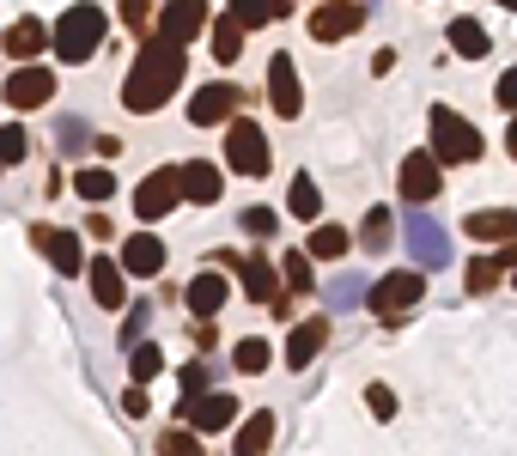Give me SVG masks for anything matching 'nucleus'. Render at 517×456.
<instances>
[{
    "instance_id": "obj_1",
    "label": "nucleus",
    "mask_w": 517,
    "mask_h": 456,
    "mask_svg": "<svg viewBox=\"0 0 517 456\" xmlns=\"http://www.w3.org/2000/svg\"><path fill=\"white\" fill-rule=\"evenodd\" d=\"M183 73H189V49L183 43H165V37H146V49L134 55L128 67V80H122V104L128 110H159L177 86H183Z\"/></svg>"
},
{
    "instance_id": "obj_2",
    "label": "nucleus",
    "mask_w": 517,
    "mask_h": 456,
    "mask_svg": "<svg viewBox=\"0 0 517 456\" xmlns=\"http://www.w3.org/2000/svg\"><path fill=\"white\" fill-rule=\"evenodd\" d=\"M432 159L438 165H475L481 159V128L463 122L451 104H432Z\"/></svg>"
},
{
    "instance_id": "obj_3",
    "label": "nucleus",
    "mask_w": 517,
    "mask_h": 456,
    "mask_svg": "<svg viewBox=\"0 0 517 456\" xmlns=\"http://www.w3.org/2000/svg\"><path fill=\"white\" fill-rule=\"evenodd\" d=\"M104 13L92 7V0H86V7H67L61 19H55V55L61 61H86V55H98L104 49Z\"/></svg>"
},
{
    "instance_id": "obj_4",
    "label": "nucleus",
    "mask_w": 517,
    "mask_h": 456,
    "mask_svg": "<svg viewBox=\"0 0 517 456\" xmlns=\"http://www.w3.org/2000/svg\"><path fill=\"white\" fill-rule=\"evenodd\" d=\"M226 165L238 177H268V134L256 122H244V116L226 122Z\"/></svg>"
},
{
    "instance_id": "obj_5",
    "label": "nucleus",
    "mask_w": 517,
    "mask_h": 456,
    "mask_svg": "<svg viewBox=\"0 0 517 456\" xmlns=\"http://www.w3.org/2000/svg\"><path fill=\"white\" fill-rule=\"evenodd\" d=\"M426 298V274L420 268H396V274H384L372 292H365V304H372L378 317H402L408 304H420Z\"/></svg>"
},
{
    "instance_id": "obj_6",
    "label": "nucleus",
    "mask_w": 517,
    "mask_h": 456,
    "mask_svg": "<svg viewBox=\"0 0 517 456\" xmlns=\"http://www.w3.org/2000/svg\"><path fill=\"white\" fill-rule=\"evenodd\" d=\"M438 195H445V165H438L432 152H408V159H402V201L426 207Z\"/></svg>"
},
{
    "instance_id": "obj_7",
    "label": "nucleus",
    "mask_w": 517,
    "mask_h": 456,
    "mask_svg": "<svg viewBox=\"0 0 517 456\" xmlns=\"http://www.w3.org/2000/svg\"><path fill=\"white\" fill-rule=\"evenodd\" d=\"M177 195H183V171H177V165H159L153 177L134 189V213H140V219H165V213L177 207Z\"/></svg>"
},
{
    "instance_id": "obj_8",
    "label": "nucleus",
    "mask_w": 517,
    "mask_h": 456,
    "mask_svg": "<svg viewBox=\"0 0 517 456\" xmlns=\"http://www.w3.org/2000/svg\"><path fill=\"white\" fill-rule=\"evenodd\" d=\"M365 25V0H323V7L311 13V37L317 43H341Z\"/></svg>"
},
{
    "instance_id": "obj_9",
    "label": "nucleus",
    "mask_w": 517,
    "mask_h": 456,
    "mask_svg": "<svg viewBox=\"0 0 517 456\" xmlns=\"http://www.w3.org/2000/svg\"><path fill=\"white\" fill-rule=\"evenodd\" d=\"M207 25H213L207 0H165V13H159V37H165V43H183V49H189V37H201Z\"/></svg>"
},
{
    "instance_id": "obj_10",
    "label": "nucleus",
    "mask_w": 517,
    "mask_h": 456,
    "mask_svg": "<svg viewBox=\"0 0 517 456\" xmlns=\"http://www.w3.org/2000/svg\"><path fill=\"white\" fill-rule=\"evenodd\" d=\"M31 244L49 256V268L55 274H86V250H80V238H73V232H61V225H37V232H31Z\"/></svg>"
},
{
    "instance_id": "obj_11",
    "label": "nucleus",
    "mask_w": 517,
    "mask_h": 456,
    "mask_svg": "<svg viewBox=\"0 0 517 456\" xmlns=\"http://www.w3.org/2000/svg\"><path fill=\"white\" fill-rule=\"evenodd\" d=\"M0 98H7L13 110H43V104L55 98V73H49V67H37V61H25L13 80H7V92H0Z\"/></svg>"
},
{
    "instance_id": "obj_12",
    "label": "nucleus",
    "mask_w": 517,
    "mask_h": 456,
    "mask_svg": "<svg viewBox=\"0 0 517 456\" xmlns=\"http://www.w3.org/2000/svg\"><path fill=\"white\" fill-rule=\"evenodd\" d=\"M238 104H244V92H238V86L213 80V86H201V92H195L189 122H195V128H219V122H232V116H238Z\"/></svg>"
},
{
    "instance_id": "obj_13",
    "label": "nucleus",
    "mask_w": 517,
    "mask_h": 456,
    "mask_svg": "<svg viewBox=\"0 0 517 456\" xmlns=\"http://www.w3.org/2000/svg\"><path fill=\"white\" fill-rule=\"evenodd\" d=\"M238 280H244V292H250L256 304H268V311H274V304L286 298V292H280V280H286V274L268 262V250H256V256H238Z\"/></svg>"
},
{
    "instance_id": "obj_14",
    "label": "nucleus",
    "mask_w": 517,
    "mask_h": 456,
    "mask_svg": "<svg viewBox=\"0 0 517 456\" xmlns=\"http://www.w3.org/2000/svg\"><path fill=\"white\" fill-rule=\"evenodd\" d=\"M0 49H7V55H13L19 67H25V61H37L43 49H55V31H49V25H43L37 13H31V19H13V25H7V37H0Z\"/></svg>"
},
{
    "instance_id": "obj_15",
    "label": "nucleus",
    "mask_w": 517,
    "mask_h": 456,
    "mask_svg": "<svg viewBox=\"0 0 517 456\" xmlns=\"http://www.w3.org/2000/svg\"><path fill=\"white\" fill-rule=\"evenodd\" d=\"M183 420H189L195 432H219V426H232V420H238V396H226V390L189 396V402H183Z\"/></svg>"
},
{
    "instance_id": "obj_16",
    "label": "nucleus",
    "mask_w": 517,
    "mask_h": 456,
    "mask_svg": "<svg viewBox=\"0 0 517 456\" xmlns=\"http://www.w3.org/2000/svg\"><path fill=\"white\" fill-rule=\"evenodd\" d=\"M268 104H274L286 122L305 110V98H299V67H292V55H274V61H268Z\"/></svg>"
},
{
    "instance_id": "obj_17",
    "label": "nucleus",
    "mask_w": 517,
    "mask_h": 456,
    "mask_svg": "<svg viewBox=\"0 0 517 456\" xmlns=\"http://www.w3.org/2000/svg\"><path fill=\"white\" fill-rule=\"evenodd\" d=\"M463 232L475 244H517V207H481L463 219Z\"/></svg>"
},
{
    "instance_id": "obj_18",
    "label": "nucleus",
    "mask_w": 517,
    "mask_h": 456,
    "mask_svg": "<svg viewBox=\"0 0 517 456\" xmlns=\"http://www.w3.org/2000/svg\"><path fill=\"white\" fill-rule=\"evenodd\" d=\"M408 250L420 268H445L451 262V244H445V225H432V219H408Z\"/></svg>"
},
{
    "instance_id": "obj_19",
    "label": "nucleus",
    "mask_w": 517,
    "mask_h": 456,
    "mask_svg": "<svg viewBox=\"0 0 517 456\" xmlns=\"http://www.w3.org/2000/svg\"><path fill=\"white\" fill-rule=\"evenodd\" d=\"M122 262H110V256H92L86 262V280H92V298L104 304V311H122V298H128V286H122Z\"/></svg>"
},
{
    "instance_id": "obj_20",
    "label": "nucleus",
    "mask_w": 517,
    "mask_h": 456,
    "mask_svg": "<svg viewBox=\"0 0 517 456\" xmlns=\"http://www.w3.org/2000/svg\"><path fill=\"white\" fill-rule=\"evenodd\" d=\"M116 262H122L134 280H153V274L165 268V244H159L153 232H134V238L122 244V256H116Z\"/></svg>"
},
{
    "instance_id": "obj_21",
    "label": "nucleus",
    "mask_w": 517,
    "mask_h": 456,
    "mask_svg": "<svg viewBox=\"0 0 517 456\" xmlns=\"http://www.w3.org/2000/svg\"><path fill=\"white\" fill-rule=\"evenodd\" d=\"M323 341H329V317H305L299 329L286 335V365H292V371H305V365L323 353Z\"/></svg>"
},
{
    "instance_id": "obj_22",
    "label": "nucleus",
    "mask_w": 517,
    "mask_h": 456,
    "mask_svg": "<svg viewBox=\"0 0 517 456\" xmlns=\"http://www.w3.org/2000/svg\"><path fill=\"white\" fill-rule=\"evenodd\" d=\"M226 298H232L226 274H195V280H189V292H183V304H189L195 317H213V311H219V304H226Z\"/></svg>"
},
{
    "instance_id": "obj_23",
    "label": "nucleus",
    "mask_w": 517,
    "mask_h": 456,
    "mask_svg": "<svg viewBox=\"0 0 517 456\" xmlns=\"http://www.w3.org/2000/svg\"><path fill=\"white\" fill-rule=\"evenodd\" d=\"M219 189H226L219 165H207V159H189V165H183V195H189V201L213 207V201H219Z\"/></svg>"
},
{
    "instance_id": "obj_24",
    "label": "nucleus",
    "mask_w": 517,
    "mask_h": 456,
    "mask_svg": "<svg viewBox=\"0 0 517 456\" xmlns=\"http://www.w3.org/2000/svg\"><path fill=\"white\" fill-rule=\"evenodd\" d=\"M244 31H250V25H244L238 13H219V19L207 25V37H213V55H219V61H238V55H244Z\"/></svg>"
},
{
    "instance_id": "obj_25",
    "label": "nucleus",
    "mask_w": 517,
    "mask_h": 456,
    "mask_svg": "<svg viewBox=\"0 0 517 456\" xmlns=\"http://www.w3.org/2000/svg\"><path fill=\"white\" fill-rule=\"evenodd\" d=\"M390 238H396V213L390 207H372V213H365V225H359V244L378 256V250H390Z\"/></svg>"
},
{
    "instance_id": "obj_26",
    "label": "nucleus",
    "mask_w": 517,
    "mask_h": 456,
    "mask_svg": "<svg viewBox=\"0 0 517 456\" xmlns=\"http://www.w3.org/2000/svg\"><path fill=\"white\" fill-rule=\"evenodd\" d=\"M305 250H311V262H335V256L353 250V238L341 232V225H317V232L305 238Z\"/></svg>"
},
{
    "instance_id": "obj_27",
    "label": "nucleus",
    "mask_w": 517,
    "mask_h": 456,
    "mask_svg": "<svg viewBox=\"0 0 517 456\" xmlns=\"http://www.w3.org/2000/svg\"><path fill=\"white\" fill-rule=\"evenodd\" d=\"M286 207L299 213V219H317V213H323V195H317V177H311V171H299V177H292Z\"/></svg>"
},
{
    "instance_id": "obj_28",
    "label": "nucleus",
    "mask_w": 517,
    "mask_h": 456,
    "mask_svg": "<svg viewBox=\"0 0 517 456\" xmlns=\"http://www.w3.org/2000/svg\"><path fill=\"white\" fill-rule=\"evenodd\" d=\"M451 49H457L463 61H481L493 43H487V31H481L475 19H451Z\"/></svg>"
},
{
    "instance_id": "obj_29",
    "label": "nucleus",
    "mask_w": 517,
    "mask_h": 456,
    "mask_svg": "<svg viewBox=\"0 0 517 456\" xmlns=\"http://www.w3.org/2000/svg\"><path fill=\"white\" fill-rule=\"evenodd\" d=\"M268 438H274V414L262 408V414H250V420H244V432H238V456H262V450H268Z\"/></svg>"
},
{
    "instance_id": "obj_30",
    "label": "nucleus",
    "mask_w": 517,
    "mask_h": 456,
    "mask_svg": "<svg viewBox=\"0 0 517 456\" xmlns=\"http://www.w3.org/2000/svg\"><path fill=\"white\" fill-rule=\"evenodd\" d=\"M280 274L292 292H317V274H311V250H286L280 256Z\"/></svg>"
},
{
    "instance_id": "obj_31",
    "label": "nucleus",
    "mask_w": 517,
    "mask_h": 456,
    "mask_svg": "<svg viewBox=\"0 0 517 456\" xmlns=\"http://www.w3.org/2000/svg\"><path fill=\"white\" fill-rule=\"evenodd\" d=\"M268 359H274V347H268V341H256V335L232 347V365H238L244 377H256V371H268Z\"/></svg>"
},
{
    "instance_id": "obj_32",
    "label": "nucleus",
    "mask_w": 517,
    "mask_h": 456,
    "mask_svg": "<svg viewBox=\"0 0 517 456\" xmlns=\"http://www.w3.org/2000/svg\"><path fill=\"white\" fill-rule=\"evenodd\" d=\"M232 13L256 31V25H274V19L286 13V0H232Z\"/></svg>"
},
{
    "instance_id": "obj_33",
    "label": "nucleus",
    "mask_w": 517,
    "mask_h": 456,
    "mask_svg": "<svg viewBox=\"0 0 517 456\" xmlns=\"http://www.w3.org/2000/svg\"><path fill=\"white\" fill-rule=\"evenodd\" d=\"M159 365H165V353H159L153 341H134V347H128V371H134V384H146V377H159Z\"/></svg>"
},
{
    "instance_id": "obj_34",
    "label": "nucleus",
    "mask_w": 517,
    "mask_h": 456,
    "mask_svg": "<svg viewBox=\"0 0 517 456\" xmlns=\"http://www.w3.org/2000/svg\"><path fill=\"white\" fill-rule=\"evenodd\" d=\"M499 274H511V268H505L499 256H481V262H469V268H463L469 292H493V286H499Z\"/></svg>"
},
{
    "instance_id": "obj_35",
    "label": "nucleus",
    "mask_w": 517,
    "mask_h": 456,
    "mask_svg": "<svg viewBox=\"0 0 517 456\" xmlns=\"http://www.w3.org/2000/svg\"><path fill=\"white\" fill-rule=\"evenodd\" d=\"M73 189H80L86 201H110V195H116V177H110L104 165H92V171H80V177H73Z\"/></svg>"
},
{
    "instance_id": "obj_36",
    "label": "nucleus",
    "mask_w": 517,
    "mask_h": 456,
    "mask_svg": "<svg viewBox=\"0 0 517 456\" xmlns=\"http://www.w3.org/2000/svg\"><path fill=\"white\" fill-rule=\"evenodd\" d=\"M31 152V140H25V128H0V165H19Z\"/></svg>"
},
{
    "instance_id": "obj_37",
    "label": "nucleus",
    "mask_w": 517,
    "mask_h": 456,
    "mask_svg": "<svg viewBox=\"0 0 517 456\" xmlns=\"http://www.w3.org/2000/svg\"><path fill=\"white\" fill-rule=\"evenodd\" d=\"M274 225H280L274 207H244V232H250V238H274Z\"/></svg>"
},
{
    "instance_id": "obj_38",
    "label": "nucleus",
    "mask_w": 517,
    "mask_h": 456,
    "mask_svg": "<svg viewBox=\"0 0 517 456\" xmlns=\"http://www.w3.org/2000/svg\"><path fill=\"white\" fill-rule=\"evenodd\" d=\"M493 104L517 116V67H505V73H499V86H493Z\"/></svg>"
},
{
    "instance_id": "obj_39",
    "label": "nucleus",
    "mask_w": 517,
    "mask_h": 456,
    "mask_svg": "<svg viewBox=\"0 0 517 456\" xmlns=\"http://www.w3.org/2000/svg\"><path fill=\"white\" fill-rule=\"evenodd\" d=\"M122 19L134 31H146V25H153V0H122Z\"/></svg>"
},
{
    "instance_id": "obj_40",
    "label": "nucleus",
    "mask_w": 517,
    "mask_h": 456,
    "mask_svg": "<svg viewBox=\"0 0 517 456\" xmlns=\"http://www.w3.org/2000/svg\"><path fill=\"white\" fill-rule=\"evenodd\" d=\"M365 408H372L378 420H390V414H396V396H390L384 384H372V390H365Z\"/></svg>"
},
{
    "instance_id": "obj_41",
    "label": "nucleus",
    "mask_w": 517,
    "mask_h": 456,
    "mask_svg": "<svg viewBox=\"0 0 517 456\" xmlns=\"http://www.w3.org/2000/svg\"><path fill=\"white\" fill-rule=\"evenodd\" d=\"M165 456H201V444L189 438V432H165V444H159Z\"/></svg>"
},
{
    "instance_id": "obj_42",
    "label": "nucleus",
    "mask_w": 517,
    "mask_h": 456,
    "mask_svg": "<svg viewBox=\"0 0 517 456\" xmlns=\"http://www.w3.org/2000/svg\"><path fill=\"white\" fill-rule=\"evenodd\" d=\"M122 408H128V414H146V390H140V384H128V396H122Z\"/></svg>"
},
{
    "instance_id": "obj_43",
    "label": "nucleus",
    "mask_w": 517,
    "mask_h": 456,
    "mask_svg": "<svg viewBox=\"0 0 517 456\" xmlns=\"http://www.w3.org/2000/svg\"><path fill=\"white\" fill-rule=\"evenodd\" d=\"M505 146H511V159H517V116H511V128H505Z\"/></svg>"
},
{
    "instance_id": "obj_44",
    "label": "nucleus",
    "mask_w": 517,
    "mask_h": 456,
    "mask_svg": "<svg viewBox=\"0 0 517 456\" xmlns=\"http://www.w3.org/2000/svg\"><path fill=\"white\" fill-rule=\"evenodd\" d=\"M499 7H511V13H517V0H499Z\"/></svg>"
},
{
    "instance_id": "obj_45",
    "label": "nucleus",
    "mask_w": 517,
    "mask_h": 456,
    "mask_svg": "<svg viewBox=\"0 0 517 456\" xmlns=\"http://www.w3.org/2000/svg\"><path fill=\"white\" fill-rule=\"evenodd\" d=\"M0 171H7V165H0Z\"/></svg>"
},
{
    "instance_id": "obj_46",
    "label": "nucleus",
    "mask_w": 517,
    "mask_h": 456,
    "mask_svg": "<svg viewBox=\"0 0 517 456\" xmlns=\"http://www.w3.org/2000/svg\"><path fill=\"white\" fill-rule=\"evenodd\" d=\"M511 274H517V268H511Z\"/></svg>"
}]
</instances>
